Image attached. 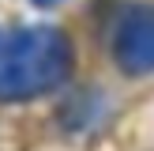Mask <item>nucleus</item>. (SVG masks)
<instances>
[{"label":"nucleus","instance_id":"f257e3e1","mask_svg":"<svg viewBox=\"0 0 154 151\" xmlns=\"http://www.w3.org/2000/svg\"><path fill=\"white\" fill-rule=\"evenodd\" d=\"M72 72V45L53 27H30L0 42V98L19 102L60 87Z\"/></svg>","mask_w":154,"mask_h":151},{"label":"nucleus","instance_id":"f03ea898","mask_svg":"<svg viewBox=\"0 0 154 151\" xmlns=\"http://www.w3.org/2000/svg\"><path fill=\"white\" fill-rule=\"evenodd\" d=\"M113 57L128 76L154 72V8H128L113 34Z\"/></svg>","mask_w":154,"mask_h":151},{"label":"nucleus","instance_id":"7ed1b4c3","mask_svg":"<svg viewBox=\"0 0 154 151\" xmlns=\"http://www.w3.org/2000/svg\"><path fill=\"white\" fill-rule=\"evenodd\" d=\"M34 4H42V8H49V4H60V0H34Z\"/></svg>","mask_w":154,"mask_h":151}]
</instances>
